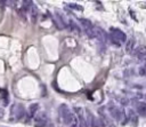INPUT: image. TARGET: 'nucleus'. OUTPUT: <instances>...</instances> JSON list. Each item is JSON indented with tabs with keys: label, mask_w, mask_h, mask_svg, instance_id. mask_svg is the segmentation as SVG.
Instances as JSON below:
<instances>
[{
	"label": "nucleus",
	"mask_w": 146,
	"mask_h": 127,
	"mask_svg": "<svg viewBox=\"0 0 146 127\" xmlns=\"http://www.w3.org/2000/svg\"><path fill=\"white\" fill-rule=\"evenodd\" d=\"M108 39L111 40V42L115 46H121L123 42L127 41V35L123 31L119 30V29H115V27H112L111 29V33L108 34Z\"/></svg>",
	"instance_id": "nucleus-1"
},
{
	"label": "nucleus",
	"mask_w": 146,
	"mask_h": 127,
	"mask_svg": "<svg viewBox=\"0 0 146 127\" xmlns=\"http://www.w3.org/2000/svg\"><path fill=\"white\" fill-rule=\"evenodd\" d=\"M58 113L60 116V119L65 124V125H71L73 122V113L72 111L70 110V108L66 105V104H62L58 109Z\"/></svg>",
	"instance_id": "nucleus-2"
},
{
	"label": "nucleus",
	"mask_w": 146,
	"mask_h": 127,
	"mask_svg": "<svg viewBox=\"0 0 146 127\" xmlns=\"http://www.w3.org/2000/svg\"><path fill=\"white\" fill-rule=\"evenodd\" d=\"M25 113V109L23 106V104L21 103H15L10 106V118L11 120H19L23 118Z\"/></svg>",
	"instance_id": "nucleus-3"
},
{
	"label": "nucleus",
	"mask_w": 146,
	"mask_h": 127,
	"mask_svg": "<svg viewBox=\"0 0 146 127\" xmlns=\"http://www.w3.org/2000/svg\"><path fill=\"white\" fill-rule=\"evenodd\" d=\"M108 112L112 116L113 119H115L116 121H120V122H123L124 124V117H125V113H124V110L122 108H119V106H108Z\"/></svg>",
	"instance_id": "nucleus-4"
},
{
	"label": "nucleus",
	"mask_w": 146,
	"mask_h": 127,
	"mask_svg": "<svg viewBox=\"0 0 146 127\" xmlns=\"http://www.w3.org/2000/svg\"><path fill=\"white\" fill-rule=\"evenodd\" d=\"M80 23H81L84 32L87 33V35L89 38H95V26L92 25V23L87 18H80Z\"/></svg>",
	"instance_id": "nucleus-5"
},
{
	"label": "nucleus",
	"mask_w": 146,
	"mask_h": 127,
	"mask_svg": "<svg viewBox=\"0 0 146 127\" xmlns=\"http://www.w3.org/2000/svg\"><path fill=\"white\" fill-rule=\"evenodd\" d=\"M54 22L56 23L58 29H64V27H67V25H68V21L65 19L64 15H62L59 10L56 11V14L54 16Z\"/></svg>",
	"instance_id": "nucleus-6"
},
{
	"label": "nucleus",
	"mask_w": 146,
	"mask_h": 127,
	"mask_svg": "<svg viewBox=\"0 0 146 127\" xmlns=\"http://www.w3.org/2000/svg\"><path fill=\"white\" fill-rule=\"evenodd\" d=\"M95 38H97L100 43L105 45L107 42V40H108V34L103 29H100L98 26H95Z\"/></svg>",
	"instance_id": "nucleus-7"
},
{
	"label": "nucleus",
	"mask_w": 146,
	"mask_h": 127,
	"mask_svg": "<svg viewBox=\"0 0 146 127\" xmlns=\"http://www.w3.org/2000/svg\"><path fill=\"white\" fill-rule=\"evenodd\" d=\"M74 112L76 113V117H78V127H88V124H87V120L83 116V110L79 106H75L74 108Z\"/></svg>",
	"instance_id": "nucleus-8"
},
{
	"label": "nucleus",
	"mask_w": 146,
	"mask_h": 127,
	"mask_svg": "<svg viewBox=\"0 0 146 127\" xmlns=\"http://www.w3.org/2000/svg\"><path fill=\"white\" fill-rule=\"evenodd\" d=\"M47 113L46 112H40L39 114L35 116V122H34V127H46L47 126Z\"/></svg>",
	"instance_id": "nucleus-9"
},
{
	"label": "nucleus",
	"mask_w": 146,
	"mask_h": 127,
	"mask_svg": "<svg viewBox=\"0 0 146 127\" xmlns=\"http://www.w3.org/2000/svg\"><path fill=\"white\" fill-rule=\"evenodd\" d=\"M39 110V104L38 103H33L29 106V110H27V116L29 118H33L36 116V112Z\"/></svg>",
	"instance_id": "nucleus-10"
},
{
	"label": "nucleus",
	"mask_w": 146,
	"mask_h": 127,
	"mask_svg": "<svg viewBox=\"0 0 146 127\" xmlns=\"http://www.w3.org/2000/svg\"><path fill=\"white\" fill-rule=\"evenodd\" d=\"M29 14H30V17H31V22L32 23H35L36 22V18H38V8L34 5H32V7L30 8Z\"/></svg>",
	"instance_id": "nucleus-11"
},
{
	"label": "nucleus",
	"mask_w": 146,
	"mask_h": 127,
	"mask_svg": "<svg viewBox=\"0 0 146 127\" xmlns=\"http://www.w3.org/2000/svg\"><path fill=\"white\" fill-rule=\"evenodd\" d=\"M67 27L73 32V33H76V34H80V32H81V30H80V27H79V25L74 22V21H72V19H70L68 21V25H67Z\"/></svg>",
	"instance_id": "nucleus-12"
},
{
	"label": "nucleus",
	"mask_w": 146,
	"mask_h": 127,
	"mask_svg": "<svg viewBox=\"0 0 146 127\" xmlns=\"http://www.w3.org/2000/svg\"><path fill=\"white\" fill-rule=\"evenodd\" d=\"M127 120H129L132 126H137V124H138V118H137V116L135 114V112L132 110L129 111V116H128Z\"/></svg>",
	"instance_id": "nucleus-13"
},
{
	"label": "nucleus",
	"mask_w": 146,
	"mask_h": 127,
	"mask_svg": "<svg viewBox=\"0 0 146 127\" xmlns=\"http://www.w3.org/2000/svg\"><path fill=\"white\" fill-rule=\"evenodd\" d=\"M133 46H135V40L131 38L127 41V45H125V51L127 53H131L132 49H133Z\"/></svg>",
	"instance_id": "nucleus-14"
},
{
	"label": "nucleus",
	"mask_w": 146,
	"mask_h": 127,
	"mask_svg": "<svg viewBox=\"0 0 146 127\" xmlns=\"http://www.w3.org/2000/svg\"><path fill=\"white\" fill-rule=\"evenodd\" d=\"M66 6L68 8H71V9H74V10H79V11L83 10V7L80 6V5H78V3H66Z\"/></svg>",
	"instance_id": "nucleus-15"
},
{
	"label": "nucleus",
	"mask_w": 146,
	"mask_h": 127,
	"mask_svg": "<svg viewBox=\"0 0 146 127\" xmlns=\"http://www.w3.org/2000/svg\"><path fill=\"white\" fill-rule=\"evenodd\" d=\"M136 54L137 55H144V54H146V47L145 46H139L136 49Z\"/></svg>",
	"instance_id": "nucleus-16"
},
{
	"label": "nucleus",
	"mask_w": 146,
	"mask_h": 127,
	"mask_svg": "<svg viewBox=\"0 0 146 127\" xmlns=\"http://www.w3.org/2000/svg\"><path fill=\"white\" fill-rule=\"evenodd\" d=\"M129 11H130V16H131V17H132V18H133L135 21H137V18H136V16H135V11H133V10H131V9H130Z\"/></svg>",
	"instance_id": "nucleus-17"
},
{
	"label": "nucleus",
	"mask_w": 146,
	"mask_h": 127,
	"mask_svg": "<svg viewBox=\"0 0 146 127\" xmlns=\"http://www.w3.org/2000/svg\"><path fill=\"white\" fill-rule=\"evenodd\" d=\"M139 70H140V71H139V74H143V76H144V74L146 73V71H145V68H140Z\"/></svg>",
	"instance_id": "nucleus-18"
},
{
	"label": "nucleus",
	"mask_w": 146,
	"mask_h": 127,
	"mask_svg": "<svg viewBox=\"0 0 146 127\" xmlns=\"http://www.w3.org/2000/svg\"><path fill=\"white\" fill-rule=\"evenodd\" d=\"M5 116V110L2 108H0V118H2Z\"/></svg>",
	"instance_id": "nucleus-19"
},
{
	"label": "nucleus",
	"mask_w": 146,
	"mask_h": 127,
	"mask_svg": "<svg viewBox=\"0 0 146 127\" xmlns=\"http://www.w3.org/2000/svg\"><path fill=\"white\" fill-rule=\"evenodd\" d=\"M143 62L146 64V55H145V57H144V59H143Z\"/></svg>",
	"instance_id": "nucleus-20"
}]
</instances>
